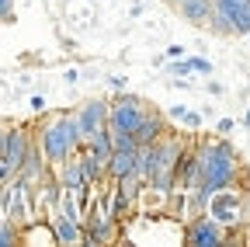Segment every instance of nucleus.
I'll return each mask as SVG.
<instances>
[{"mask_svg":"<svg viewBox=\"0 0 250 247\" xmlns=\"http://www.w3.org/2000/svg\"><path fill=\"white\" fill-rule=\"evenodd\" d=\"M80 146H83V143H80V133H77V122H73V115H66V112L56 115V118H49L45 129H42V136H39V150H42V157H45L49 167L70 160Z\"/></svg>","mask_w":250,"mask_h":247,"instance_id":"nucleus-2","label":"nucleus"},{"mask_svg":"<svg viewBox=\"0 0 250 247\" xmlns=\"http://www.w3.org/2000/svg\"><path fill=\"white\" fill-rule=\"evenodd\" d=\"M0 21H14V0H0Z\"/></svg>","mask_w":250,"mask_h":247,"instance_id":"nucleus-17","label":"nucleus"},{"mask_svg":"<svg viewBox=\"0 0 250 247\" xmlns=\"http://www.w3.org/2000/svg\"><path fill=\"white\" fill-rule=\"evenodd\" d=\"M188 67H191V73H212V63H208V59H202V56H195V59H188Z\"/></svg>","mask_w":250,"mask_h":247,"instance_id":"nucleus-15","label":"nucleus"},{"mask_svg":"<svg viewBox=\"0 0 250 247\" xmlns=\"http://www.w3.org/2000/svg\"><path fill=\"white\" fill-rule=\"evenodd\" d=\"M170 4H177V0H170Z\"/></svg>","mask_w":250,"mask_h":247,"instance_id":"nucleus-21","label":"nucleus"},{"mask_svg":"<svg viewBox=\"0 0 250 247\" xmlns=\"http://www.w3.org/2000/svg\"><path fill=\"white\" fill-rule=\"evenodd\" d=\"M28 105H31V112H45V98H42V94H35Z\"/></svg>","mask_w":250,"mask_h":247,"instance_id":"nucleus-18","label":"nucleus"},{"mask_svg":"<svg viewBox=\"0 0 250 247\" xmlns=\"http://www.w3.org/2000/svg\"><path fill=\"white\" fill-rule=\"evenodd\" d=\"M164 133H170V129H167V118L156 115V112H146L143 122L136 126V133H132V139H136V146H143V143H156Z\"/></svg>","mask_w":250,"mask_h":247,"instance_id":"nucleus-9","label":"nucleus"},{"mask_svg":"<svg viewBox=\"0 0 250 247\" xmlns=\"http://www.w3.org/2000/svg\"><path fill=\"white\" fill-rule=\"evenodd\" d=\"M28 150H31L28 129H21V126H14V129H0V160H4L14 174H18V167L24 164Z\"/></svg>","mask_w":250,"mask_h":247,"instance_id":"nucleus-4","label":"nucleus"},{"mask_svg":"<svg viewBox=\"0 0 250 247\" xmlns=\"http://www.w3.org/2000/svg\"><path fill=\"white\" fill-rule=\"evenodd\" d=\"M177 11L184 21H191V24H208L212 18V0H177Z\"/></svg>","mask_w":250,"mask_h":247,"instance_id":"nucleus-11","label":"nucleus"},{"mask_svg":"<svg viewBox=\"0 0 250 247\" xmlns=\"http://www.w3.org/2000/svg\"><path fill=\"white\" fill-rule=\"evenodd\" d=\"M146 112H149V108L143 105V98L122 94L118 101L108 105V129H111V133H136V126L143 122Z\"/></svg>","mask_w":250,"mask_h":247,"instance_id":"nucleus-3","label":"nucleus"},{"mask_svg":"<svg viewBox=\"0 0 250 247\" xmlns=\"http://www.w3.org/2000/svg\"><path fill=\"white\" fill-rule=\"evenodd\" d=\"M181 184H184V192H198L202 188V160H198V153H188V157H184Z\"/></svg>","mask_w":250,"mask_h":247,"instance_id":"nucleus-12","label":"nucleus"},{"mask_svg":"<svg viewBox=\"0 0 250 247\" xmlns=\"http://www.w3.org/2000/svg\"><path fill=\"white\" fill-rule=\"evenodd\" d=\"M170 115H174V118H181V122H184L188 129H198V126H202V118H198L195 112H184V108H174Z\"/></svg>","mask_w":250,"mask_h":247,"instance_id":"nucleus-14","label":"nucleus"},{"mask_svg":"<svg viewBox=\"0 0 250 247\" xmlns=\"http://www.w3.org/2000/svg\"><path fill=\"white\" fill-rule=\"evenodd\" d=\"M198 160H202V188L198 192L205 199L219 188H229L240 171V157H236L233 143H226V139H208L198 150Z\"/></svg>","mask_w":250,"mask_h":247,"instance_id":"nucleus-1","label":"nucleus"},{"mask_svg":"<svg viewBox=\"0 0 250 247\" xmlns=\"http://www.w3.org/2000/svg\"><path fill=\"white\" fill-rule=\"evenodd\" d=\"M205 212L212 216L215 223H236L240 216H243V202H240V195L236 192H229V188H219V192H212L208 199H205Z\"/></svg>","mask_w":250,"mask_h":247,"instance_id":"nucleus-6","label":"nucleus"},{"mask_svg":"<svg viewBox=\"0 0 250 247\" xmlns=\"http://www.w3.org/2000/svg\"><path fill=\"white\" fill-rule=\"evenodd\" d=\"M243 122H247V126H250V112H247V115H243Z\"/></svg>","mask_w":250,"mask_h":247,"instance_id":"nucleus-20","label":"nucleus"},{"mask_svg":"<svg viewBox=\"0 0 250 247\" xmlns=\"http://www.w3.org/2000/svg\"><path fill=\"white\" fill-rule=\"evenodd\" d=\"M181 56H184L181 45H167V59H181Z\"/></svg>","mask_w":250,"mask_h":247,"instance_id":"nucleus-19","label":"nucleus"},{"mask_svg":"<svg viewBox=\"0 0 250 247\" xmlns=\"http://www.w3.org/2000/svg\"><path fill=\"white\" fill-rule=\"evenodd\" d=\"M184 237H188V244H195V247H219L226 240V233H223V223H215L208 212H198V216H191L188 220V230H184Z\"/></svg>","mask_w":250,"mask_h":247,"instance_id":"nucleus-5","label":"nucleus"},{"mask_svg":"<svg viewBox=\"0 0 250 247\" xmlns=\"http://www.w3.org/2000/svg\"><path fill=\"white\" fill-rule=\"evenodd\" d=\"M11 244H18V226L0 220V247H11Z\"/></svg>","mask_w":250,"mask_h":247,"instance_id":"nucleus-13","label":"nucleus"},{"mask_svg":"<svg viewBox=\"0 0 250 247\" xmlns=\"http://www.w3.org/2000/svg\"><path fill=\"white\" fill-rule=\"evenodd\" d=\"M188 73H191L188 59H174V63H170V77H188Z\"/></svg>","mask_w":250,"mask_h":247,"instance_id":"nucleus-16","label":"nucleus"},{"mask_svg":"<svg viewBox=\"0 0 250 247\" xmlns=\"http://www.w3.org/2000/svg\"><path fill=\"white\" fill-rule=\"evenodd\" d=\"M212 7L226 14L233 35H250V0H212Z\"/></svg>","mask_w":250,"mask_h":247,"instance_id":"nucleus-8","label":"nucleus"},{"mask_svg":"<svg viewBox=\"0 0 250 247\" xmlns=\"http://www.w3.org/2000/svg\"><path fill=\"white\" fill-rule=\"evenodd\" d=\"M73 122H77L80 143H87L98 129H104V126H108V101H87V105L73 115Z\"/></svg>","mask_w":250,"mask_h":247,"instance_id":"nucleus-7","label":"nucleus"},{"mask_svg":"<svg viewBox=\"0 0 250 247\" xmlns=\"http://www.w3.org/2000/svg\"><path fill=\"white\" fill-rule=\"evenodd\" d=\"M49 226L56 233V244H80L83 240V223L80 220H70V216H62V212H52L49 216Z\"/></svg>","mask_w":250,"mask_h":247,"instance_id":"nucleus-10","label":"nucleus"}]
</instances>
